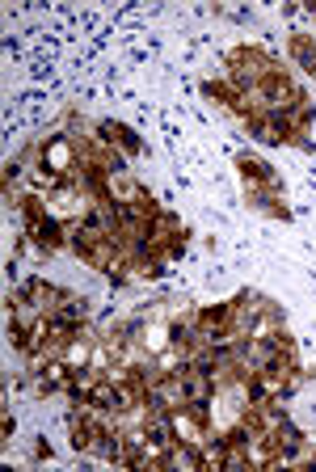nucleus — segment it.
<instances>
[{
    "mask_svg": "<svg viewBox=\"0 0 316 472\" xmlns=\"http://www.w3.org/2000/svg\"><path fill=\"white\" fill-rule=\"evenodd\" d=\"M262 93H266V114H287V110H295V105L304 102V88L287 72L270 76V80L262 85Z\"/></svg>",
    "mask_w": 316,
    "mask_h": 472,
    "instance_id": "f257e3e1",
    "label": "nucleus"
},
{
    "mask_svg": "<svg viewBox=\"0 0 316 472\" xmlns=\"http://www.w3.org/2000/svg\"><path fill=\"white\" fill-rule=\"evenodd\" d=\"M181 405H190V392H186V380L181 375H165L148 388V409H161V413H173Z\"/></svg>",
    "mask_w": 316,
    "mask_h": 472,
    "instance_id": "f03ea898",
    "label": "nucleus"
},
{
    "mask_svg": "<svg viewBox=\"0 0 316 472\" xmlns=\"http://www.w3.org/2000/svg\"><path fill=\"white\" fill-rule=\"evenodd\" d=\"M26 236H30L34 245H43L46 253H60V249H68V223H60V220H38V223H30L26 228Z\"/></svg>",
    "mask_w": 316,
    "mask_h": 472,
    "instance_id": "7ed1b4c3",
    "label": "nucleus"
},
{
    "mask_svg": "<svg viewBox=\"0 0 316 472\" xmlns=\"http://www.w3.org/2000/svg\"><path fill=\"white\" fill-rule=\"evenodd\" d=\"M144 186H139L131 173H105V198H114L119 206H127V203H139L144 198Z\"/></svg>",
    "mask_w": 316,
    "mask_h": 472,
    "instance_id": "20e7f679",
    "label": "nucleus"
},
{
    "mask_svg": "<svg viewBox=\"0 0 316 472\" xmlns=\"http://www.w3.org/2000/svg\"><path fill=\"white\" fill-rule=\"evenodd\" d=\"M97 135H102L105 144L119 148L122 156H139V152H144V139H139L131 127H122V122H102V127H97Z\"/></svg>",
    "mask_w": 316,
    "mask_h": 472,
    "instance_id": "39448f33",
    "label": "nucleus"
},
{
    "mask_svg": "<svg viewBox=\"0 0 316 472\" xmlns=\"http://www.w3.org/2000/svg\"><path fill=\"white\" fill-rule=\"evenodd\" d=\"M165 468H181V472H198L203 468V447H195V442H173L165 456Z\"/></svg>",
    "mask_w": 316,
    "mask_h": 472,
    "instance_id": "423d86ee",
    "label": "nucleus"
},
{
    "mask_svg": "<svg viewBox=\"0 0 316 472\" xmlns=\"http://www.w3.org/2000/svg\"><path fill=\"white\" fill-rule=\"evenodd\" d=\"M249 135H254V139H262V144H287L283 118H279V114H262V118H249Z\"/></svg>",
    "mask_w": 316,
    "mask_h": 472,
    "instance_id": "0eeeda50",
    "label": "nucleus"
},
{
    "mask_svg": "<svg viewBox=\"0 0 316 472\" xmlns=\"http://www.w3.org/2000/svg\"><path fill=\"white\" fill-rule=\"evenodd\" d=\"M178 375L186 380V392H190V400H211V397H215V380H211L207 371L186 367V371H178Z\"/></svg>",
    "mask_w": 316,
    "mask_h": 472,
    "instance_id": "6e6552de",
    "label": "nucleus"
},
{
    "mask_svg": "<svg viewBox=\"0 0 316 472\" xmlns=\"http://www.w3.org/2000/svg\"><path fill=\"white\" fill-rule=\"evenodd\" d=\"M287 51H291V59L300 63L304 72H316V43H312V34H291Z\"/></svg>",
    "mask_w": 316,
    "mask_h": 472,
    "instance_id": "1a4fd4ad",
    "label": "nucleus"
},
{
    "mask_svg": "<svg viewBox=\"0 0 316 472\" xmlns=\"http://www.w3.org/2000/svg\"><path fill=\"white\" fill-rule=\"evenodd\" d=\"M60 316H63L68 324H85V321H89V304H85L80 295H72V291H68V299H63Z\"/></svg>",
    "mask_w": 316,
    "mask_h": 472,
    "instance_id": "9d476101",
    "label": "nucleus"
},
{
    "mask_svg": "<svg viewBox=\"0 0 316 472\" xmlns=\"http://www.w3.org/2000/svg\"><path fill=\"white\" fill-rule=\"evenodd\" d=\"M203 93H207V97H215V102H224V105H232L237 97H241V88H232V80H207V85H203Z\"/></svg>",
    "mask_w": 316,
    "mask_h": 472,
    "instance_id": "9b49d317",
    "label": "nucleus"
},
{
    "mask_svg": "<svg viewBox=\"0 0 316 472\" xmlns=\"http://www.w3.org/2000/svg\"><path fill=\"white\" fill-rule=\"evenodd\" d=\"M257 211H266V215H274V220H291V206H287L279 194H266V198L257 203Z\"/></svg>",
    "mask_w": 316,
    "mask_h": 472,
    "instance_id": "f8f14e48",
    "label": "nucleus"
}]
</instances>
